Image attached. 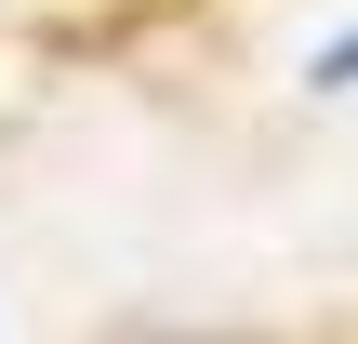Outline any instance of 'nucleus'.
I'll return each instance as SVG.
<instances>
[{
    "label": "nucleus",
    "mask_w": 358,
    "mask_h": 344,
    "mask_svg": "<svg viewBox=\"0 0 358 344\" xmlns=\"http://www.w3.org/2000/svg\"><path fill=\"white\" fill-rule=\"evenodd\" d=\"M319 93H358V40H332V53H319Z\"/></svg>",
    "instance_id": "f257e3e1"
}]
</instances>
